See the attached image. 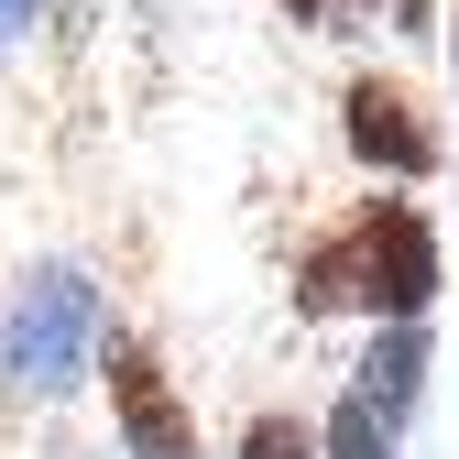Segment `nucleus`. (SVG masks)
I'll list each match as a JSON object with an SVG mask.
<instances>
[{
    "label": "nucleus",
    "mask_w": 459,
    "mask_h": 459,
    "mask_svg": "<svg viewBox=\"0 0 459 459\" xmlns=\"http://www.w3.org/2000/svg\"><path fill=\"white\" fill-rule=\"evenodd\" d=\"M448 307V219L405 186H361L284 241L296 328H427Z\"/></svg>",
    "instance_id": "1"
},
{
    "label": "nucleus",
    "mask_w": 459,
    "mask_h": 459,
    "mask_svg": "<svg viewBox=\"0 0 459 459\" xmlns=\"http://www.w3.org/2000/svg\"><path fill=\"white\" fill-rule=\"evenodd\" d=\"M284 33H339V0H263Z\"/></svg>",
    "instance_id": "9"
},
{
    "label": "nucleus",
    "mask_w": 459,
    "mask_h": 459,
    "mask_svg": "<svg viewBox=\"0 0 459 459\" xmlns=\"http://www.w3.org/2000/svg\"><path fill=\"white\" fill-rule=\"evenodd\" d=\"M44 33V0H0V55H22Z\"/></svg>",
    "instance_id": "10"
},
{
    "label": "nucleus",
    "mask_w": 459,
    "mask_h": 459,
    "mask_svg": "<svg viewBox=\"0 0 459 459\" xmlns=\"http://www.w3.org/2000/svg\"><path fill=\"white\" fill-rule=\"evenodd\" d=\"M448 0H339V33H383V44H437Z\"/></svg>",
    "instance_id": "8"
},
{
    "label": "nucleus",
    "mask_w": 459,
    "mask_h": 459,
    "mask_svg": "<svg viewBox=\"0 0 459 459\" xmlns=\"http://www.w3.org/2000/svg\"><path fill=\"white\" fill-rule=\"evenodd\" d=\"M405 448H416V437H394V427L361 405L351 383H339L328 405H317V459H405Z\"/></svg>",
    "instance_id": "6"
},
{
    "label": "nucleus",
    "mask_w": 459,
    "mask_h": 459,
    "mask_svg": "<svg viewBox=\"0 0 459 459\" xmlns=\"http://www.w3.org/2000/svg\"><path fill=\"white\" fill-rule=\"evenodd\" d=\"M99 405H109V459H219L186 372L164 361L132 317L109 328V351H99Z\"/></svg>",
    "instance_id": "4"
},
{
    "label": "nucleus",
    "mask_w": 459,
    "mask_h": 459,
    "mask_svg": "<svg viewBox=\"0 0 459 459\" xmlns=\"http://www.w3.org/2000/svg\"><path fill=\"white\" fill-rule=\"evenodd\" d=\"M437 372H448L437 317H427V328H361V339H351V361H339V383H351V394H361V405H372L394 437H416V427H427Z\"/></svg>",
    "instance_id": "5"
},
{
    "label": "nucleus",
    "mask_w": 459,
    "mask_h": 459,
    "mask_svg": "<svg viewBox=\"0 0 459 459\" xmlns=\"http://www.w3.org/2000/svg\"><path fill=\"white\" fill-rule=\"evenodd\" d=\"M328 143H339V164H351L361 186H405V197H427V186H448V109L394 66V55H351L339 66V88H328Z\"/></svg>",
    "instance_id": "3"
},
{
    "label": "nucleus",
    "mask_w": 459,
    "mask_h": 459,
    "mask_svg": "<svg viewBox=\"0 0 459 459\" xmlns=\"http://www.w3.org/2000/svg\"><path fill=\"white\" fill-rule=\"evenodd\" d=\"M121 307L88 252H22L0 273V416H66L99 394V351Z\"/></svg>",
    "instance_id": "2"
},
{
    "label": "nucleus",
    "mask_w": 459,
    "mask_h": 459,
    "mask_svg": "<svg viewBox=\"0 0 459 459\" xmlns=\"http://www.w3.org/2000/svg\"><path fill=\"white\" fill-rule=\"evenodd\" d=\"M219 459H317V416L307 405H252L219 437Z\"/></svg>",
    "instance_id": "7"
},
{
    "label": "nucleus",
    "mask_w": 459,
    "mask_h": 459,
    "mask_svg": "<svg viewBox=\"0 0 459 459\" xmlns=\"http://www.w3.org/2000/svg\"><path fill=\"white\" fill-rule=\"evenodd\" d=\"M437 66H448V88H459V0H448V22H437Z\"/></svg>",
    "instance_id": "11"
}]
</instances>
